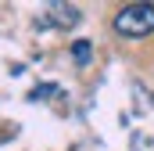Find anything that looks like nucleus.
Wrapping results in <instances>:
<instances>
[{
  "instance_id": "nucleus-2",
  "label": "nucleus",
  "mask_w": 154,
  "mask_h": 151,
  "mask_svg": "<svg viewBox=\"0 0 154 151\" xmlns=\"http://www.w3.org/2000/svg\"><path fill=\"white\" fill-rule=\"evenodd\" d=\"M47 11H50V22H54V25H61V29H72V25L82 22L79 7H72V4H50Z\"/></svg>"
},
{
  "instance_id": "nucleus-1",
  "label": "nucleus",
  "mask_w": 154,
  "mask_h": 151,
  "mask_svg": "<svg viewBox=\"0 0 154 151\" xmlns=\"http://www.w3.org/2000/svg\"><path fill=\"white\" fill-rule=\"evenodd\" d=\"M115 33L125 40H140L154 33V4H125L115 14Z\"/></svg>"
},
{
  "instance_id": "nucleus-3",
  "label": "nucleus",
  "mask_w": 154,
  "mask_h": 151,
  "mask_svg": "<svg viewBox=\"0 0 154 151\" xmlns=\"http://www.w3.org/2000/svg\"><path fill=\"white\" fill-rule=\"evenodd\" d=\"M72 58H75L79 65L90 61V40H75V43H72Z\"/></svg>"
}]
</instances>
